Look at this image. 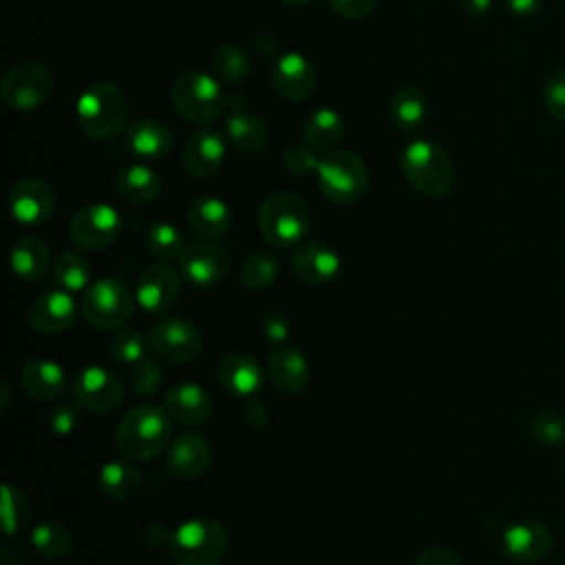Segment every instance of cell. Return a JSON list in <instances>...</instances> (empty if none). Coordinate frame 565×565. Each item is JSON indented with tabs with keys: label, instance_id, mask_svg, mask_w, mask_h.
I'll list each match as a JSON object with an SVG mask.
<instances>
[{
	"label": "cell",
	"instance_id": "obj_1",
	"mask_svg": "<svg viewBox=\"0 0 565 565\" xmlns=\"http://www.w3.org/2000/svg\"><path fill=\"white\" fill-rule=\"evenodd\" d=\"M172 441V417L157 404L130 408L117 424V450L135 461L154 459Z\"/></svg>",
	"mask_w": 565,
	"mask_h": 565
},
{
	"label": "cell",
	"instance_id": "obj_2",
	"mask_svg": "<svg viewBox=\"0 0 565 565\" xmlns=\"http://www.w3.org/2000/svg\"><path fill=\"white\" fill-rule=\"evenodd\" d=\"M75 119L79 130L97 141L121 135L128 126V99L113 82H93L77 97Z\"/></svg>",
	"mask_w": 565,
	"mask_h": 565
},
{
	"label": "cell",
	"instance_id": "obj_3",
	"mask_svg": "<svg viewBox=\"0 0 565 565\" xmlns=\"http://www.w3.org/2000/svg\"><path fill=\"white\" fill-rule=\"evenodd\" d=\"M402 172L426 199H444L455 188V166L448 152L430 139H415L404 148Z\"/></svg>",
	"mask_w": 565,
	"mask_h": 565
},
{
	"label": "cell",
	"instance_id": "obj_4",
	"mask_svg": "<svg viewBox=\"0 0 565 565\" xmlns=\"http://www.w3.org/2000/svg\"><path fill=\"white\" fill-rule=\"evenodd\" d=\"M258 227L263 238L278 249L298 245L311 230V212L305 199L294 192L278 190L265 196L258 210Z\"/></svg>",
	"mask_w": 565,
	"mask_h": 565
},
{
	"label": "cell",
	"instance_id": "obj_5",
	"mask_svg": "<svg viewBox=\"0 0 565 565\" xmlns=\"http://www.w3.org/2000/svg\"><path fill=\"white\" fill-rule=\"evenodd\" d=\"M174 110L192 124H210L218 119L230 106L221 82L205 71H181L170 90Z\"/></svg>",
	"mask_w": 565,
	"mask_h": 565
},
{
	"label": "cell",
	"instance_id": "obj_6",
	"mask_svg": "<svg viewBox=\"0 0 565 565\" xmlns=\"http://www.w3.org/2000/svg\"><path fill=\"white\" fill-rule=\"evenodd\" d=\"M168 550L177 565H218L227 552V532L214 519H188L172 532Z\"/></svg>",
	"mask_w": 565,
	"mask_h": 565
},
{
	"label": "cell",
	"instance_id": "obj_7",
	"mask_svg": "<svg viewBox=\"0 0 565 565\" xmlns=\"http://www.w3.org/2000/svg\"><path fill=\"white\" fill-rule=\"evenodd\" d=\"M316 181L329 201L351 205L364 196L369 188V170L360 154L351 150H331L320 157Z\"/></svg>",
	"mask_w": 565,
	"mask_h": 565
},
{
	"label": "cell",
	"instance_id": "obj_8",
	"mask_svg": "<svg viewBox=\"0 0 565 565\" xmlns=\"http://www.w3.org/2000/svg\"><path fill=\"white\" fill-rule=\"evenodd\" d=\"M137 298L132 291L117 278H102L93 285L82 296L79 311L84 320L102 331L110 329H124V324L130 320L135 311Z\"/></svg>",
	"mask_w": 565,
	"mask_h": 565
},
{
	"label": "cell",
	"instance_id": "obj_9",
	"mask_svg": "<svg viewBox=\"0 0 565 565\" xmlns=\"http://www.w3.org/2000/svg\"><path fill=\"white\" fill-rule=\"evenodd\" d=\"M53 93V73L42 62H18L0 82V97L13 110H35Z\"/></svg>",
	"mask_w": 565,
	"mask_h": 565
},
{
	"label": "cell",
	"instance_id": "obj_10",
	"mask_svg": "<svg viewBox=\"0 0 565 565\" xmlns=\"http://www.w3.org/2000/svg\"><path fill=\"white\" fill-rule=\"evenodd\" d=\"M148 344L154 355L170 364H188L203 351V335L199 327L185 318L168 316L152 324Z\"/></svg>",
	"mask_w": 565,
	"mask_h": 565
},
{
	"label": "cell",
	"instance_id": "obj_11",
	"mask_svg": "<svg viewBox=\"0 0 565 565\" xmlns=\"http://www.w3.org/2000/svg\"><path fill=\"white\" fill-rule=\"evenodd\" d=\"M124 397V382L106 366L90 364L82 369L73 380V399L86 411L110 413L121 406Z\"/></svg>",
	"mask_w": 565,
	"mask_h": 565
},
{
	"label": "cell",
	"instance_id": "obj_12",
	"mask_svg": "<svg viewBox=\"0 0 565 565\" xmlns=\"http://www.w3.org/2000/svg\"><path fill=\"white\" fill-rule=\"evenodd\" d=\"M121 232V216L108 203H90L77 210L68 223L71 241L82 249H104Z\"/></svg>",
	"mask_w": 565,
	"mask_h": 565
},
{
	"label": "cell",
	"instance_id": "obj_13",
	"mask_svg": "<svg viewBox=\"0 0 565 565\" xmlns=\"http://www.w3.org/2000/svg\"><path fill=\"white\" fill-rule=\"evenodd\" d=\"M177 260L183 278L196 287L216 285L230 271V254L214 238L194 241L185 245L183 254Z\"/></svg>",
	"mask_w": 565,
	"mask_h": 565
},
{
	"label": "cell",
	"instance_id": "obj_14",
	"mask_svg": "<svg viewBox=\"0 0 565 565\" xmlns=\"http://www.w3.org/2000/svg\"><path fill=\"white\" fill-rule=\"evenodd\" d=\"M552 532L541 521H516L501 532V550L510 561L516 563H539L552 552Z\"/></svg>",
	"mask_w": 565,
	"mask_h": 565
},
{
	"label": "cell",
	"instance_id": "obj_15",
	"mask_svg": "<svg viewBox=\"0 0 565 565\" xmlns=\"http://www.w3.org/2000/svg\"><path fill=\"white\" fill-rule=\"evenodd\" d=\"M55 210V190L40 177L20 179L9 192V212L22 225L44 223Z\"/></svg>",
	"mask_w": 565,
	"mask_h": 565
},
{
	"label": "cell",
	"instance_id": "obj_16",
	"mask_svg": "<svg viewBox=\"0 0 565 565\" xmlns=\"http://www.w3.org/2000/svg\"><path fill=\"white\" fill-rule=\"evenodd\" d=\"M75 318H77V305L71 291L62 287L40 294L26 311L29 324L44 335H60L68 331L75 324Z\"/></svg>",
	"mask_w": 565,
	"mask_h": 565
},
{
	"label": "cell",
	"instance_id": "obj_17",
	"mask_svg": "<svg viewBox=\"0 0 565 565\" xmlns=\"http://www.w3.org/2000/svg\"><path fill=\"white\" fill-rule=\"evenodd\" d=\"M135 298H137V305L141 309H146L148 313L168 311L179 298L177 269H172L170 265H163V263L146 267L137 280Z\"/></svg>",
	"mask_w": 565,
	"mask_h": 565
},
{
	"label": "cell",
	"instance_id": "obj_18",
	"mask_svg": "<svg viewBox=\"0 0 565 565\" xmlns=\"http://www.w3.org/2000/svg\"><path fill=\"white\" fill-rule=\"evenodd\" d=\"M274 88L287 102H305L316 88L313 64L298 51L282 53L271 71Z\"/></svg>",
	"mask_w": 565,
	"mask_h": 565
},
{
	"label": "cell",
	"instance_id": "obj_19",
	"mask_svg": "<svg viewBox=\"0 0 565 565\" xmlns=\"http://www.w3.org/2000/svg\"><path fill=\"white\" fill-rule=\"evenodd\" d=\"M216 377L230 395L241 399L256 397L265 384L263 366L247 353L223 355L216 364Z\"/></svg>",
	"mask_w": 565,
	"mask_h": 565
},
{
	"label": "cell",
	"instance_id": "obj_20",
	"mask_svg": "<svg viewBox=\"0 0 565 565\" xmlns=\"http://www.w3.org/2000/svg\"><path fill=\"white\" fill-rule=\"evenodd\" d=\"M212 461V446L201 433H181L168 446V468L183 481L205 475Z\"/></svg>",
	"mask_w": 565,
	"mask_h": 565
},
{
	"label": "cell",
	"instance_id": "obj_21",
	"mask_svg": "<svg viewBox=\"0 0 565 565\" xmlns=\"http://www.w3.org/2000/svg\"><path fill=\"white\" fill-rule=\"evenodd\" d=\"M225 161V139L207 126L196 128L183 146V166L192 177L207 179Z\"/></svg>",
	"mask_w": 565,
	"mask_h": 565
},
{
	"label": "cell",
	"instance_id": "obj_22",
	"mask_svg": "<svg viewBox=\"0 0 565 565\" xmlns=\"http://www.w3.org/2000/svg\"><path fill=\"white\" fill-rule=\"evenodd\" d=\"M267 377L278 391L287 395H298L309 386L311 366L305 353H300L296 347L280 344L274 347L267 358Z\"/></svg>",
	"mask_w": 565,
	"mask_h": 565
},
{
	"label": "cell",
	"instance_id": "obj_23",
	"mask_svg": "<svg viewBox=\"0 0 565 565\" xmlns=\"http://www.w3.org/2000/svg\"><path fill=\"white\" fill-rule=\"evenodd\" d=\"M291 274L305 285H324L340 271V256L324 243H305L289 258Z\"/></svg>",
	"mask_w": 565,
	"mask_h": 565
},
{
	"label": "cell",
	"instance_id": "obj_24",
	"mask_svg": "<svg viewBox=\"0 0 565 565\" xmlns=\"http://www.w3.org/2000/svg\"><path fill=\"white\" fill-rule=\"evenodd\" d=\"M166 411L179 424H203L210 419L214 402L203 386L181 382L166 393Z\"/></svg>",
	"mask_w": 565,
	"mask_h": 565
},
{
	"label": "cell",
	"instance_id": "obj_25",
	"mask_svg": "<svg viewBox=\"0 0 565 565\" xmlns=\"http://www.w3.org/2000/svg\"><path fill=\"white\" fill-rule=\"evenodd\" d=\"M20 384L29 397L38 402H53L62 397L66 388V373L53 360L33 358L22 366Z\"/></svg>",
	"mask_w": 565,
	"mask_h": 565
},
{
	"label": "cell",
	"instance_id": "obj_26",
	"mask_svg": "<svg viewBox=\"0 0 565 565\" xmlns=\"http://www.w3.org/2000/svg\"><path fill=\"white\" fill-rule=\"evenodd\" d=\"M172 130L159 119H139L126 132V148L143 161H159L172 150Z\"/></svg>",
	"mask_w": 565,
	"mask_h": 565
},
{
	"label": "cell",
	"instance_id": "obj_27",
	"mask_svg": "<svg viewBox=\"0 0 565 565\" xmlns=\"http://www.w3.org/2000/svg\"><path fill=\"white\" fill-rule=\"evenodd\" d=\"M225 135L230 143L243 154H258L260 150H265L269 141L267 124L258 115L243 110L238 106L232 108L225 121Z\"/></svg>",
	"mask_w": 565,
	"mask_h": 565
},
{
	"label": "cell",
	"instance_id": "obj_28",
	"mask_svg": "<svg viewBox=\"0 0 565 565\" xmlns=\"http://www.w3.org/2000/svg\"><path fill=\"white\" fill-rule=\"evenodd\" d=\"M188 221L203 238H221L232 227V210L216 196H199L188 207Z\"/></svg>",
	"mask_w": 565,
	"mask_h": 565
},
{
	"label": "cell",
	"instance_id": "obj_29",
	"mask_svg": "<svg viewBox=\"0 0 565 565\" xmlns=\"http://www.w3.org/2000/svg\"><path fill=\"white\" fill-rule=\"evenodd\" d=\"M117 192L130 203H150L161 192L159 174L146 163H130L117 174Z\"/></svg>",
	"mask_w": 565,
	"mask_h": 565
},
{
	"label": "cell",
	"instance_id": "obj_30",
	"mask_svg": "<svg viewBox=\"0 0 565 565\" xmlns=\"http://www.w3.org/2000/svg\"><path fill=\"white\" fill-rule=\"evenodd\" d=\"M99 490L113 501H128L141 492V472L126 461H108L102 466L97 477Z\"/></svg>",
	"mask_w": 565,
	"mask_h": 565
},
{
	"label": "cell",
	"instance_id": "obj_31",
	"mask_svg": "<svg viewBox=\"0 0 565 565\" xmlns=\"http://www.w3.org/2000/svg\"><path fill=\"white\" fill-rule=\"evenodd\" d=\"M344 139V119L333 108H318L305 124V141L318 152H331Z\"/></svg>",
	"mask_w": 565,
	"mask_h": 565
},
{
	"label": "cell",
	"instance_id": "obj_32",
	"mask_svg": "<svg viewBox=\"0 0 565 565\" xmlns=\"http://www.w3.org/2000/svg\"><path fill=\"white\" fill-rule=\"evenodd\" d=\"M49 247L40 236H22L11 249V269L22 280H38L49 267Z\"/></svg>",
	"mask_w": 565,
	"mask_h": 565
},
{
	"label": "cell",
	"instance_id": "obj_33",
	"mask_svg": "<svg viewBox=\"0 0 565 565\" xmlns=\"http://www.w3.org/2000/svg\"><path fill=\"white\" fill-rule=\"evenodd\" d=\"M31 545L46 561H60L73 550V532L60 521H40L31 527Z\"/></svg>",
	"mask_w": 565,
	"mask_h": 565
},
{
	"label": "cell",
	"instance_id": "obj_34",
	"mask_svg": "<svg viewBox=\"0 0 565 565\" xmlns=\"http://www.w3.org/2000/svg\"><path fill=\"white\" fill-rule=\"evenodd\" d=\"M252 60L238 44H221L212 55V75L225 84H241L249 77Z\"/></svg>",
	"mask_w": 565,
	"mask_h": 565
},
{
	"label": "cell",
	"instance_id": "obj_35",
	"mask_svg": "<svg viewBox=\"0 0 565 565\" xmlns=\"http://www.w3.org/2000/svg\"><path fill=\"white\" fill-rule=\"evenodd\" d=\"M428 102L415 86H402L391 99V117L402 130H415L426 119Z\"/></svg>",
	"mask_w": 565,
	"mask_h": 565
},
{
	"label": "cell",
	"instance_id": "obj_36",
	"mask_svg": "<svg viewBox=\"0 0 565 565\" xmlns=\"http://www.w3.org/2000/svg\"><path fill=\"white\" fill-rule=\"evenodd\" d=\"M90 263L79 252H62L53 263V276L66 291H86L90 282Z\"/></svg>",
	"mask_w": 565,
	"mask_h": 565
},
{
	"label": "cell",
	"instance_id": "obj_37",
	"mask_svg": "<svg viewBox=\"0 0 565 565\" xmlns=\"http://www.w3.org/2000/svg\"><path fill=\"white\" fill-rule=\"evenodd\" d=\"M0 510H2V527L7 536H13L15 532H20L31 519V501L26 492L20 486H13L9 481L2 486Z\"/></svg>",
	"mask_w": 565,
	"mask_h": 565
},
{
	"label": "cell",
	"instance_id": "obj_38",
	"mask_svg": "<svg viewBox=\"0 0 565 565\" xmlns=\"http://www.w3.org/2000/svg\"><path fill=\"white\" fill-rule=\"evenodd\" d=\"M146 249L159 258V260H172V258H179L185 249V241H183V234L170 225V223H154L148 227L146 232Z\"/></svg>",
	"mask_w": 565,
	"mask_h": 565
},
{
	"label": "cell",
	"instance_id": "obj_39",
	"mask_svg": "<svg viewBox=\"0 0 565 565\" xmlns=\"http://www.w3.org/2000/svg\"><path fill=\"white\" fill-rule=\"evenodd\" d=\"M278 274V260L271 252H254L241 265V280L254 291L267 289Z\"/></svg>",
	"mask_w": 565,
	"mask_h": 565
},
{
	"label": "cell",
	"instance_id": "obj_40",
	"mask_svg": "<svg viewBox=\"0 0 565 565\" xmlns=\"http://www.w3.org/2000/svg\"><path fill=\"white\" fill-rule=\"evenodd\" d=\"M530 430L536 441L545 446H561L565 444V415L554 408H543L534 413Z\"/></svg>",
	"mask_w": 565,
	"mask_h": 565
},
{
	"label": "cell",
	"instance_id": "obj_41",
	"mask_svg": "<svg viewBox=\"0 0 565 565\" xmlns=\"http://www.w3.org/2000/svg\"><path fill=\"white\" fill-rule=\"evenodd\" d=\"M146 353V340L137 329H119L108 342V355L119 364H135Z\"/></svg>",
	"mask_w": 565,
	"mask_h": 565
},
{
	"label": "cell",
	"instance_id": "obj_42",
	"mask_svg": "<svg viewBox=\"0 0 565 565\" xmlns=\"http://www.w3.org/2000/svg\"><path fill=\"white\" fill-rule=\"evenodd\" d=\"M163 380V373L159 369V364L152 358H141L135 364L128 366V382L132 386V391L141 397H150L159 391Z\"/></svg>",
	"mask_w": 565,
	"mask_h": 565
},
{
	"label": "cell",
	"instance_id": "obj_43",
	"mask_svg": "<svg viewBox=\"0 0 565 565\" xmlns=\"http://www.w3.org/2000/svg\"><path fill=\"white\" fill-rule=\"evenodd\" d=\"M318 150H313L307 141H291L285 146L282 150V166L294 172V174H309L316 172L320 159L316 154Z\"/></svg>",
	"mask_w": 565,
	"mask_h": 565
},
{
	"label": "cell",
	"instance_id": "obj_44",
	"mask_svg": "<svg viewBox=\"0 0 565 565\" xmlns=\"http://www.w3.org/2000/svg\"><path fill=\"white\" fill-rule=\"evenodd\" d=\"M543 102L547 113L565 124V68L550 75L543 86Z\"/></svg>",
	"mask_w": 565,
	"mask_h": 565
},
{
	"label": "cell",
	"instance_id": "obj_45",
	"mask_svg": "<svg viewBox=\"0 0 565 565\" xmlns=\"http://www.w3.org/2000/svg\"><path fill=\"white\" fill-rule=\"evenodd\" d=\"M263 335L267 342H271L274 347H280V344H287L289 340V320L280 313V311H269L265 318H263Z\"/></svg>",
	"mask_w": 565,
	"mask_h": 565
},
{
	"label": "cell",
	"instance_id": "obj_46",
	"mask_svg": "<svg viewBox=\"0 0 565 565\" xmlns=\"http://www.w3.org/2000/svg\"><path fill=\"white\" fill-rule=\"evenodd\" d=\"M329 9L333 13H338L340 18H347V20H360L364 15H369L377 0H327Z\"/></svg>",
	"mask_w": 565,
	"mask_h": 565
},
{
	"label": "cell",
	"instance_id": "obj_47",
	"mask_svg": "<svg viewBox=\"0 0 565 565\" xmlns=\"http://www.w3.org/2000/svg\"><path fill=\"white\" fill-rule=\"evenodd\" d=\"M415 565H463V561L446 545H430L417 554Z\"/></svg>",
	"mask_w": 565,
	"mask_h": 565
},
{
	"label": "cell",
	"instance_id": "obj_48",
	"mask_svg": "<svg viewBox=\"0 0 565 565\" xmlns=\"http://www.w3.org/2000/svg\"><path fill=\"white\" fill-rule=\"evenodd\" d=\"M77 426V411L71 408V406H60L51 413L49 417V428L55 433V435H71Z\"/></svg>",
	"mask_w": 565,
	"mask_h": 565
},
{
	"label": "cell",
	"instance_id": "obj_49",
	"mask_svg": "<svg viewBox=\"0 0 565 565\" xmlns=\"http://www.w3.org/2000/svg\"><path fill=\"white\" fill-rule=\"evenodd\" d=\"M243 419L245 424L252 428V430H263L269 422V413H267V406L258 399H247V406L243 411Z\"/></svg>",
	"mask_w": 565,
	"mask_h": 565
},
{
	"label": "cell",
	"instance_id": "obj_50",
	"mask_svg": "<svg viewBox=\"0 0 565 565\" xmlns=\"http://www.w3.org/2000/svg\"><path fill=\"white\" fill-rule=\"evenodd\" d=\"M0 561H2V565H22L26 561V550H24L22 541L13 539V536H7L4 543H2Z\"/></svg>",
	"mask_w": 565,
	"mask_h": 565
},
{
	"label": "cell",
	"instance_id": "obj_51",
	"mask_svg": "<svg viewBox=\"0 0 565 565\" xmlns=\"http://www.w3.org/2000/svg\"><path fill=\"white\" fill-rule=\"evenodd\" d=\"M252 51L260 57H271L278 51V40L267 31H258L252 35Z\"/></svg>",
	"mask_w": 565,
	"mask_h": 565
},
{
	"label": "cell",
	"instance_id": "obj_52",
	"mask_svg": "<svg viewBox=\"0 0 565 565\" xmlns=\"http://www.w3.org/2000/svg\"><path fill=\"white\" fill-rule=\"evenodd\" d=\"M143 541L152 547H170V541H172V532H168L163 525L159 523H152L143 530Z\"/></svg>",
	"mask_w": 565,
	"mask_h": 565
},
{
	"label": "cell",
	"instance_id": "obj_53",
	"mask_svg": "<svg viewBox=\"0 0 565 565\" xmlns=\"http://www.w3.org/2000/svg\"><path fill=\"white\" fill-rule=\"evenodd\" d=\"M508 9L519 18H532L541 11L543 0H505Z\"/></svg>",
	"mask_w": 565,
	"mask_h": 565
},
{
	"label": "cell",
	"instance_id": "obj_54",
	"mask_svg": "<svg viewBox=\"0 0 565 565\" xmlns=\"http://www.w3.org/2000/svg\"><path fill=\"white\" fill-rule=\"evenodd\" d=\"M494 0H461V9L470 18H481L492 9Z\"/></svg>",
	"mask_w": 565,
	"mask_h": 565
},
{
	"label": "cell",
	"instance_id": "obj_55",
	"mask_svg": "<svg viewBox=\"0 0 565 565\" xmlns=\"http://www.w3.org/2000/svg\"><path fill=\"white\" fill-rule=\"evenodd\" d=\"M280 2H285V4H307L311 0H280Z\"/></svg>",
	"mask_w": 565,
	"mask_h": 565
},
{
	"label": "cell",
	"instance_id": "obj_56",
	"mask_svg": "<svg viewBox=\"0 0 565 565\" xmlns=\"http://www.w3.org/2000/svg\"><path fill=\"white\" fill-rule=\"evenodd\" d=\"M563 470H565V461H563Z\"/></svg>",
	"mask_w": 565,
	"mask_h": 565
}]
</instances>
